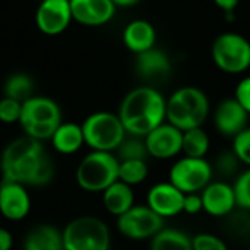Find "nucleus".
<instances>
[{
  "mask_svg": "<svg viewBox=\"0 0 250 250\" xmlns=\"http://www.w3.org/2000/svg\"><path fill=\"white\" fill-rule=\"evenodd\" d=\"M1 180L26 188H42L53 180L54 164L41 141L21 136L10 141L0 155Z\"/></svg>",
  "mask_w": 250,
  "mask_h": 250,
  "instance_id": "1",
  "label": "nucleus"
},
{
  "mask_svg": "<svg viewBox=\"0 0 250 250\" xmlns=\"http://www.w3.org/2000/svg\"><path fill=\"white\" fill-rule=\"evenodd\" d=\"M167 98L155 88L142 85L130 89L119 107V119L127 135L145 138L166 122Z\"/></svg>",
  "mask_w": 250,
  "mask_h": 250,
  "instance_id": "2",
  "label": "nucleus"
},
{
  "mask_svg": "<svg viewBox=\"0 0 250 250\" xmlns=\"http://www.w3.org/2000/svg\"><path fill=\"white\" fill-rule=\"evenodd\" d=\"M209 113V98L198 86L177 88L166 101V122L182 132L202 127Z\"/></svg>",
  "mask_w": 250,
  "mask_h": 250,
  "instance_id": "3",
  "label": "nucleus"
},
{
  "mask_svg": "<svg viewBox=\"0 0 250 250\" xmlns=\"http://www.w3.org/2000/svg\"><path fill=\"white\" fill-rule=\"evenodd\" d=\"M62 122L60 105L50 97L32 95L22 103L19 125L25 136L41 142L50 141Z\"/></svg>",
  "mask_w": 250,
  "mask_h": 250,
  "instance_id": "4",
  "label": "nucleus"
},
{
  "mask_svg": "<svg viewBox=\"0 0 250 250\" xmlns=\"http://www.w3.org/2000/svg\"><path fill=\"white\" fill-rule=\"evenodd\" d=\"M78 186L89 193H103L119 180V160L114 152L91 151L76 167Z\"/></svg>",
  "mask_w": 250,
  "mask_h": 250,
  "instance_id": "5",
  "label": "nucleus"
},
{
  "mask_svg": "<svg viewBox=\"0 0 250 250\" xmlns=\"http://www.w3.org/2000/svg\"><path fill=\"white\" fill-rule=\"evenodd\" d=\"M63 250H108L111 234L108 226L98 217L81 215L62 230Z\"/></svg>",
  "mask_w": 250,
  "mask_h": 250,
  "instance_id": "6",
  "label": "nucleus"
},
{
  "mask_svg": "<svg viewBox=\"0 0 250 250\" xmlns=\"http://www.w3.org/2000/svg\"><path fill=\"white\" fill-rule=\"evenodd\" d=\"M81 127L85 145L91 151L116 152L127 135L119 116L111 111H95L89 114Z\"/></svg>",
  "mask_w": 250,
  "mask_h": 250,
  "instance_id": "7",
  "label": "nucleus"
},
{
  "mask_svg": "<svg viewBox=\"0 0 250 250\" xmlns=\"http://www.w3.org/2000/svg\"><path fill=\"white\" fill-rule=\"evenodd\" d=\"M211 57L214 64L224 73H245L250 69V41L239 32H221L212 42Z\"/></svg>",
  "mask_w": 250,
  "mask_h": 250,
  "instance_id": "8",
  "label": "nucleus"
},
{
  "mask_svg": "<svg viewBox=\"0 0 250 250\" xmlns=\"http://www.w3.org/2000/svg\"><path fill=\"white\" fill-rule=\"evenodd\" d=\"M214 177L212 164L207 158H193L183 155L168 171V182L180 192L201 193Z\"/></svg>",
  "mask_w": 250,
  "mask_h": 250,
  "instance_id": "9",
  "label": "nucleus"
},
{
  "mask_svg": "<svg viewBox=\"0 0 250 250\" xmlns=\"http://www.w3.org/2000/svg\"><path fill=\"white\" fill-rule=\"evenodd\" d=\"M116 224L123 237L132 242H144L151 240L164 227V220L146 205H133L117 217Z\"/></svg>",
  "mask_w": 250,
  "mask_h": 250,
  "instance_id": "10",
  "label": "nucleus"
},
{
  "mask_svg": "<svg viewBox=\"0 0 250 250\" xmlns=\"http://www.w3.org/2000/svg\"><path fill=\"white\" fill-rule=\"evenodd\" d=\"M72 22L69 0H41L35 10V25L47 37L63 34Z\"/></svg>",
  "mask_w": 250,
  "mask_h": 250,
  "instance_id": "11",
  "label": "nucleus"
},
{
  "mask_svg": "<svg viewBox=\"0 0 250 250\" xmlns=\"http://www.w3.org/2000/svg\"><path fill=\"white\" fill-rule=\"evenodd\" d=\"M144 139L148 155L155 160H171L182 154L183 132L167 122L151 130Z\"/></svg>",
  "mask_w": 250,
  "mask_h": 250,
  "instance_id": "12",
  "label": "nucleus"
},
{
  "mask_svg": "<svg viewBox=\"0 0 250 250\" xmlns=\"http://www.w3.org/2000/svg\"><path fill=\"white\" fill-rule=\"evenodd\" d=\"M31 211V196L28 188L16 183L1 180L0 183V215L12 223L22 221Z\"/></svg>",
  "mask_w": 250,
  "mask_h": 250,
  "instance_id": "13",
  "label": "nucleus"
},
{
  "mask_svg": "<svg viewBox=\"0 0 250 250\" xmlns=\"http://www.w3.org/2000/svg\"><path fill=\"white\" fill-rule=\"evenodd\" d=\"M214 127L224 138H234L248 127L249 113L233 98H224L214 110Z\"/></svg>",
  "mask_w": 250,
  "mask_h": 250,
  "instance_id": "14",
  "label": "nucleus"
},
{
  "mask_svg": "<svg viewBox=\"0 0 250 250\" xmlns=\"http://www.w3.org/2000/svg\"><path fill=\"white\" fill-rule=\"evenodd\" d=\"M185 193L180 192L170 182L154 185L146 193V207H149L163 220L174 218L183 212Z\"/></svg>",
  "mask_w": 250,
  "mask_h": 250,
  "instance_id": "15",
  "label": "nucleus"
},
{
  "mask_svg": "<svg viewBox=\"0 0 250 250\" xmlns=\"http://www.w3.org/2000/svg\"><path fill=\"white\" fill-rule=\"evenodd\" d=\"M73 22L83 26H103L116 16L117 6L113 0H69Z\"/></svg>",
  "mask_w": 250,
  "mask_h": 250,
  "instance_id": "16",
  "label": "nucleus"
},
{
  "mask_svg": "<svg viewBox=\"0 0 250 250\" xmlns=\"http://www.w3.org/2000/svg\"><path fill=\"white\" fill-rule=\"evenodd\" d=\"M201 198L204 211L215 218H223L231 214L233 209L237 207L233 185L224 180L211 182L201 192Z\"/></svg>",
  "mask_w": 250,
  "mask_h": 250,
  "instance_id": "17",
  "label": "nucleus"
},
{
  "mask_svg": "<svg viewBox=\"0 0 250 250\" xmlns=\"http://www.w3.org/2000/svg\"><path fill=\"white\" fill-rule=\"evenodd\" d=\"M123 44L125 47L135 53L141 54L152 47L157 42V31L154 25L146 19H133L123 29Z\"/></svg>",
  "mask_w": 250,
  "mask_h": 250,
  "instance_id": "18",
  "label": "nucleus"
},
{
  "mask_svg": "<svg viewBox=\"0 0 250 250\" xmlns=\"http://www.w3.org/2000/svg\"><path fill=\"white\" fill-rule=\"evenodd\" d=\"M135 69L144 79H161L171 72V60L164 50L152 47L141 54H136Z\"/></svg>",
  "mask_w": 250,
  "mask_h": 250,
  "instance_id": "19",
  "label": "nucleus"
},
{
  "mask_svg": "<svg viewBox=\"0 0 250 250\" xmlns=\"http://www.w3.org/2000/svg\"><path fill=\"white\" fill-rule=\"evenodd\" d=\"M50 142L53 149L59 154L63 155L76 154L85 145L81 125L73 122H62V125L51 135Z\"/></svg>",
  "mask_w": 250,
  "mask_h": 250,
  "instance_id": "20",
  "label": "nucleus"
},
{
  "mask_svg": "<svg viewBox=\"0 0 250 250\" xmlns=\"http://www.w3.org/2000/svg\"><path fill=\"white\" fill-rule=\"evenodd\" d=\"M23 250H63L62 230L47 223L32 227L23 239Z\"/></svg>",
  "mask_w": 250,
  "mask_h": 250,
  "instance_id": "21",
  "label": "nucleus"
},
{
  "mask_svg": "<svg viewBox=\"0 0 250 250\" xmlns=\"http://www.w3.org/2000/svg\"><path fill=\"white\" fill-rule=\"evenodd\" d=\"M135 205V193L133 189L117 180L113 185H110L104 192H103V207L104 209L114 215L116 218L129 211Z\"/></svg>",
  "mask_w": 250,
  "mask_h": 250,
  "instance_id": "22",
  "label": "nucleus"
},
{
  "mask_svg": "<svg viewBox=\"0 0 250 250\" xmlns=\"http://www.w3.org/2000/svg\"><path fill=\"white\" fill-rule=\"evenodd\" d=\"M149 250H193L192 237L182 230L163 227L149 240Z\"/></svg>",
  "mask_w": 250,
  "mask_h": 250,
  "instance_id": "23",
  "label": "nucleus"
},
{
  "mask_svg": "<svg viewBox=\"0 0 250 250\" xmlns=\"http://www.w3.org/2000/svg\"><path fill=\"white\" fill-rule=\"evenodd\" d=\"M211 148L209 135L204 127H195L183 132L182 154L193 158H205Z\"/></svg>",
  "mask_w": 250,
  "mask_h": 250,
  "instance_id": "24",
  "label": "nucleus"
},
{
  "mask_svg": "<svg viewBox=\"0 0 250 250\" xmlns=\"http://www.w3.org/2000/svg\"><path fill=\"white\" fill-rule=\"evenodd\" d=\"M34 89H35L34 79L28 73L16 72V73H12L4 81V85H3L4 95L3 97L23 103L34 95Z\"/></svg>",
  "mask_w": 250,
  "mask_h": 250,
  "instance_id": "25",
  "label": "nucleus"
},
{
  "mask_svg": "<svg viewBox=\"0 0 250 250\" xmlns=\"http://www.w3.org/2000/svg\"><path fill=\"white\" fill-rule=\"evenodd\" d=\"M148 174H149L148 163L144 160L119 161V180L129 185L130 188L144 183Z\"/></svg>",
  "mask_w": 250,
  "mask_h": 250,
  "instance_id": "26",
  "label": "nucleus"
},
{
  "mask_svg": "<svg viewBox=\"0 0 250 250\" xmlns=\"http://www.w3.org/2000/svg\"><path fill=\"white\" fill-rule=\"evenodd\" d=\"M116 157L119 161H129V160H148V149L145 145V139L139 136L126 135L123 142L116 149Z\"/></svg>",
  "mask_w": 250,
  "mask_h": 250,
  "instance_id": "27",
  "label": "nucleus"
},
{
  "mask_svg": "<svg viewBox=\"0 0 250 250\" xmlns=\"http://www.w3.org/2000/svg\"><path fill=\"white\" fill-rule=\"evenodd\" d=\"M240 166H242V163L239 161L236 154L231 149H226V151H223V152H220L217 155L212 168L221 177H231L239 171Z\"/></svg>",
  "mask_w": 250,
  "mask_h": 250,
  "instance_id": "28",
  "label": "nucleus"
},
{
  "mask_svg": "<svg viewBox=\"0 0 250 250\" xmlns=\"http://www.w3.org/2000/svg\"><path fill=\"white\" fill-rule=\"evenodd\" d=\"M237 207L250 211V167L242 171L233 183Z\"/></svg>",
  "mask_w": 250,
  "mask_h": 250,
  "instance_id": "29",
  "label": "nucleus"
},
{
  "mask_svg": "<svg viewBox=\"0 0 250 250\" xmlns=\"http://www.w3.org/2000/svg\"><path fill=\"white\" fill-rule=\"evenodd\" d=\"M231 151L236 154V157L243 166L250 167V127H246L233 138Z\"/></svg>",
  "mask_w": 250,
  "mask_h": 250,
  "instance_id": "30",
  "label": "nucleus"
},
{
  "mask_svg": "<svg viewBox=\"0 0 250 250\" xmlns=\"http://www.w3.org/2000/svg\"><path fill=\"white\" fill-rule=\"evenodd\" d=\"M22 111V103L3 97L0 100V122L4 125H13L19 123Z\"/></svg>",
  "mask_w": 250,
  "mask_h": 250,
  "instance_id": "31",
  "label": "nucleus"
},
{
  "mask_svg": "<svg viewBox=\"0 0 250 250\" xmlns=\"http://www.w3.org/2000/svg\"><path fill=\"white\" fill-rule=\"evenodd\" d=\"M192 248L193 250H230L221 237L211 233H199L193 236Z\"/></svg>",
  "mask_w": 250,
  "mask_h": 250,
  "instance_id": "32",
  "label": "nucleus"
},
{
  "mask_svg": "<svg viewBox=\"0 0 250 250\" xmlns=\"http://www.w3.org/2000/svg\"><path fill=\"white\" fill-rule=\"evenodd\" d=\"M234 98L250 116V76L243 78L234 89Z\"/></svg>",
  "mask_w": 250,
  "mask_h": 250,
  "instance_id": "33",
  "label": "nucleus"
},
{
  "mask_svg": "<svg viewBox=\"0 0 250 250\" xmlns=\"http://www.w3.org/2000/svg\"><path fill=\"white\" fill-rule=\"evenodd\" d=\"M204 211L201 193H186L183 199V212L189 215H196Z\"/></svg>",
  "mask_w": 250,
  "mask_h": 250,
  "instance_id": "34",
  "label": "nucleus"
},
{
  "mask_svg": "<svg viewBox=\"0 0 250 250\" xmlns=\"http://www.w3.org/2000/svg\"><path fill=\"white\" fill-rule=\"evenodd\" d=\"M13 248V234L7 230L0 227V250H12Z\"/></svg>",
  "mask_w": 250,
  "mask_h": 250,
  "instance_id": "35",
  "label": "nucleus"
},
{
  "mask_svg": "<svg viewBox=\"0 0 250 250\" xmlns=\"http://www.w3.org/2000/svg\"><path fill=\"white\" fill-rule=\"evenodd\" d=\"M240 0H214L215 6L220 7L224 13H233L236 10V7L239 6Z\"/></svg>",
  "mask_w": 250,
  "mask_h": 250,
  "instance_id": "36",
  "label": "nucleus"
},
{
  "mask_svg": "<svg viewBox=\"0 0 250 250\" xmlns=\"http://www.w3.org/2000/svg\"><path fill=\"white\" fill-rule=\"evenodd\" d=\"M142 0H113V3L117 7H132V6H136Z\"/></svg>",
  "mask_w": 250,
  "mask_h": 250,
  "instance_id": "37",
  "label": "nucleus"
}]
</instances>
